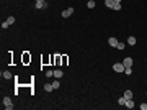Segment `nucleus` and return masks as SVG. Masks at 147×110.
<instances>
[{"instance_id":"dca6fc26","label":"nucleus","mask_w":147,"mask_h":110,"mask_svg":"<svg viewBox=\"0 0 147 110\" xmlns=\"http://www.w3.org/2000/svg\"><path fill=\"white\" fill-rule=\"evenodd\" d=\"M116 48H118V49H119V51H123V49H124V48H126V43H123V41H119Z\"/></svg>"},{"instance_id":"aec40b11","label":"nucleus","mask_w":147,"mask_h":110,"mask_svg":"<svg viewBox=\"0 0 147 110\" xmlns=\"http://www.w3.org/2000/svg\"><path fill=\"white\" fill-rule=\"evenodd\" d=\"M8 26H10V23L8 22H2V28H3V30H7Z\"/></svg>"},{"instance_id":"9b49d317","label":"nucleus","mask_w":147,"mask_h":110,"mask_svg":"<svg viewBox=\"0 0 147 110\" xmlns=\"http://www.w3.org/2000/svg\"><path fill=\"white\" fill-rule=\"evenodd\" d=\"M44 90H46V92H52V90H54L52 84H44Z\"/></svg>"},{"instance_id":"20e7f679","label":"nucleus","mask_w":147,"mask_h":110,"mask_svg":"<svg viewBox=\"0 0 147 110\" xmlns=\"http://www.w3.org/2000/svg\"><path fill=\"white\" fill-rule=\"evenodd\" d=\"M123 64H124V67H132V64H134V61H132V58H124V61H123Z\"/></svg>"},{"instance_id":"a211bd4d","label":"nucleus","mask_w":147,"mask_h":110,"mask_svg":"<svg viewBox=\"0 0 147 110\" xmlns=\"http://www.w3.org/2000/svg\"><path fill=\"white\" fill-rule=\"evenodd\" d=\"M124 74L131 76V74H132V67H124Z\"/></svg>"},{"instance_id":"1a4fd4ad","label":"nucleus","mask_w":147,"mask_h":110,"mask_svg":"<svg viewBox=\"0 0 147 110\" xmlns=\"http://www.w3.org/2000/svg\"><path fill=\"white\" fill-rule=\"evenodd\" d=\"M136 43H137V39L134 38V36H129V38H127V44H129V46H134Z\"/></svg>"},{"instance_id":"9d476101","label":"nucleus","mask_w":147,"mask_h":110,"mask_svg":"<svg viewBox=\"0 0 147 110\" xmlns=\"http://www.w3.org/2000/svg\"><path fill=\"white\" fill-rule=\"evenodd\" d=\"M2 77H3V79H11L13 76H11L10 71H3V72H2Z\"/></svg>"},{"instance_id":"6ab92c4d","label":"nucleus","mask_w":147,"mask_h":110,"mask_svg":"<svg viewBox=\"0 0 147 110\" xmlns=\"http://www.w3.org/2000/svg\"><path fill=\"white\" fill-rule=\"evenodd\" d=\"M7 22L10 23V25H13V23H15V17H8L7 18Z\"/></svg>"},{"instance_id":"393cba45","label":"nucleus","mask_w":147,"mask_h":110,"mask_svg":"<svg viewBox=\"0 0 147 110\" xmlns=\"http://www.w3.org/2000/svg\"><path fill=\"white\" fill-rule=\"evenodd\" d=\"M114 3H121V0H114Z\"/></svg>"},{"instance_id":"4468645a","label":"nucleus","mask_w":147,"mask_h":110,"mask_svg":"<svg viewBox=\"0 0 147 110\" xmlns=\"http://www.w3.org/2000/svg\"><path fill=\"white\" fill-rule=\"evenodd\" d=\"M126 100H127V99L123 95V97H119V99H118V104H119V105H126Z\"/></svg>"},{"instance_id":"5701e85b","label":"nucleus","mask_w":147,"mask_h":110,"mask_svg":"<svg viewBox=\"0 0 147 110\" xmlns=\"http://www.w3.org/2000/svg\"><path fill=\"white\" fill-rule=\"evenodd\" d=\"M29 59H31V58H29V56H28V54H25V56H23V61H25V62H28V61H29Z\"/></svg>"},{"instance_id":"f257e3e1","label":"nucleus","mask_w":147,"mask_h":110,"mask_svg":"<svg viewBox=\"0 0 147 110\" xmlns=\"http://www.w3.org/2000/svg\"><path fill=\"white\" fill-rule=\"evenodd\" d=\"M2 105H3L7 110H11V109H13V104H11V99H10V97H3V100H2Z\"/></svg>"},{"instance_id":"7ed1b4c3","label":"nucleus","mask_w":147,"mask_h":110,"mask_svg":"<svg viewBox=\"0 0 147 110\" xmlns=\"http://www.w3.org/2000/svg\"><path fill=\"white\" fill-rule=\"evenodd\" d=\"M72 13H74V7H69V8L62 10V13H60V15H62V18H69Z\"/></svg>"},{"instance_id":"b1692460","label":"nucleus","mask_w":147,"mask_h":110,"mask_svg":"<svg viewBox=\"0 0 147 110\" xmlns=\"http://www.w3.org/2000/svg\"><path fill=\"white\" fill-rule=\"evenodd\" d=\"M141 109L142 110H147V104H141Z\"/></svg>"},{"instance_id":"f03ea898","label":"nucleus","mask_w":147,"mask_h":110,"mask_svg":"<svg viewBox=\"0 0 147 110\" xmlns=\"http://www.w3.org/2000/svg\"><path fill=\"white\" fill-rule=\"evenodd\" d=\"M113 71L114 72H124V64H123V62H114Z\"/></svg>"},{"instance_id":"0eeeda50","label":"nucleus","mask_w":147,"mask_h":110,"mask_svg":"<svg viewBox=\"0 0 147 110\" xmlns=\"http://www.w3.org/2000/svg\"><path fill=\"white\" fill-rule=\"evenodd\" d=\"M62 76H64V71H62V69H56L54 71V77L56 79H60Z\"/></svg>"},{"instance_id":"bb28decb","label":"nucleus","mask_w":147,"mask_h":110,"mask_svg":"<svg viewBox=\"0 0 147 110\" xmlns=\"http://www.w3.org/2000/svg\"><path fill=\"white\" fill-rule=\"evenodd\" d=\"M146 94H147V92H146Z\"/></svg>"},{"instance_id":"a878e982","label":"nucleus","mask_w":147,"mask_h":110,"mask_svg":"<svg viewBox=\"0 0 147 110\" xmlns=\"http://www.w3.org/2000/svg\"><path fill=\"white\" fill-rule=\"evenodd\" d=\"M36 2H46V0H36Z\"/></svg>"},{"instance_id":"ddd939ff","label":"nucleus","mask_w":147,"mask_h":110,"mask_svg":"<svg viewBox=\"0 0 147 110\" xmlns=\"http://www.w3.org/2000/svg\"><path fill=\"white\" fill-rule=\"evenodd\" d=\"M124 97H126V99H132V90H129V89L124 90Z\"/></svg>"},{"instance_id":"2eb2a0df","label":"nucleus","mask_w":147,"mask_h":110,"mask_svg":"<svg viewBox=\"0 0 147 110\" xmlns=\"http://www.w3.org/2000/svg\"><path fill=\"white\" fill-rule=\"evenodd\" d=\"M95 5H97V3H95V0H88V2H87L88 8H95Z\"/></svg>"},{"instance_id":"f8f14e48","label":"nucleus","mask_w":147,"mask_h":110,"mask_svg":"<svg viewBox=\"0 0 147 110\" xmlns=\"http://www.w3.org/2000/svg\"><path fill=\"white\" fill-rule=\"evenodd\" d=\"M105 5L108 7V8H113L114 7V0H105Z\"/></svg>"},{"instance_id":"6e6552de","label":"nucleus","mask_w":147,"mask_h":110,"mask_svg":"<svg viewBox=\"0 0 147 110\" xmlns=\"http://www.w3.org/2000/svg\"><path fill=\"white\" fill-rule=\"evenodd\" d=\"M124 107H127V109H134V100L132 99H127L126 100V105Z\"/></svg>"},{"instance_id":"f3484780","label":"nucleus","mask_w":147,"mask_h":110,"mask_svg":"<svg viewBox=\"0 0 147 110\" xmlns=\"http://www.w3.org/2000/svg\"><path fill=\"white\" fill-rule=\"evenodd\" d=\"M52 87H54V90H57V89L60 87V82L59 81H54V82H52Z\"/></svg>"},{"instance_id":"39448f33","label":"nucleus","mask_w":147,"mask_h":110,"mask_svg":"<svg viewBox=\"0 0 147 110\" xmlns=\"http://www.w3.org/2000/svg\"><path fill=\"white\" fill-rule=\"evenodd\" d=\"M34 7H36L38 10H41V8H48V2H36Z\"/></svg>"},{"instance_id":"4be33fe9","label":"nucleus","mask_w":147,"mask_h":110,"mask_svg":"<svg viewBox=\"0 0 147 110\" xmlns=\"http://www.w3.org/2000/svg\"><path fill=\"white\" fill-rule=\"evenodd\" d=\"M113 10H121V3H114V7H113Z\"/></svg>"},{"instance_id":"412c9836","label":"nucleus","mask_w":147,"mask_h":110,"mask_svg":"<svg viewBox=\"0 0 147 110\" xmlns=\"http://www.w3.org/2000/svg\"><path fill=\"white\" fill-rule=\"evenodd\" d=\"M46 77H54V71H46Z\"/></svg>"},{"instance_id":"423d86ee","label":"nucleus","mask_w":147,"mask_h":110,"mask_svg":"<svg viewBox=\"0 0 147 110\" xmlns=\"http://www.w3.org/2000/svg\"><path fill=\"white\" fill-rule=\"evenodd\" d=\"M118 43H119V41H118V39L114 38V36H113V38H109V39H108V44L111 46V48H116V46H118Z\"/></svg>"}]
</instances>
